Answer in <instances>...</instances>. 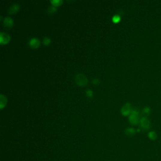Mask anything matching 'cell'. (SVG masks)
Segmentation results:
<instances>
[{"label": "cell", "instance_id": "17", "mask_svg": "<svg viewBox=\"0 0 161 161\" xmlns=\"http://www.w3.org/2000/svg\"><path fill=\"white\" fill-rule=\"evenodd\" d=\"M86 95L88 96H89V97H90V96H92L93 95V91H91V90H90V89H88L86 91Z\"/></svg>", "mask_w": 161, "mask_h": 161}, {"label": "cell", "instance_id": "9", "mask_svg": "<svg viewBox=\"0 0 161 161\" xmlns=\"http://www.w3.org/2000/svg\"><path fill=\"white\" fill-rule=\"evenodd\" d=\"M125 133L129 137H132L136 133V130H135L133 128H127L125 130Z\"/></svg>", "mask_w": 161, "mask_h": 161}, {"label": "cell", "instance_id": "7", "mask_svg": "<svg viewBox=\"0 0 161 161\" xmlns=\"http://www.w3.org/2000/svg\"><path fill=\"white\" fill-rule=\"evenodd\" d=\"M29 44H30V46L31 47L37 48V47H39L40 44V42L37 38H32L30 40Z\"/></svg>", "mask_w": 161, "mask_h": 161}, {"label": "cell", "instance_id": "16", "mask_svg": "<svg viewBox=\"0 0 161 161\" xmlns=\"http://www.w3.org/2000/svg\"><path fill=\"white\" fill-rule=\"evenodd\" d=\"M92 82L94 84V85H99V84H100V80L98 78H94V79H93L92 80Z\"/></svg>", "mask_w": 161, "mask_h": 161}, {"label": "cell", "instance_id": "14", "mask_svg": "<svg viewBox=\"0 0 161 161\" xmlns=\"http://www.w3.org/2000/svg\"><path fill=\"white\" fill-rule=\"evenodd\" d=\"M120 16L118 15H115L113 16L112 18V20L113 22L115 23H117L120 20Z\"/></svg>", "mask_w": 161, "mask_h": 161}, {"label": "cell", "instance_id": "6", "mask_svg": "<svg viewBox=\"0 0 161 161\" xmlns=\"http://www.w3.org/2000/svg\"><path fill=\"white\" fill-rule=\"evenodd\" d=\"M3 25L6 28H11L13 25V20L10 16H6L3 20Z\"/></svg>", "mask_w": 161, "mask_h": 161}, {"label": "cell", "instance_id": "12", "mask_svg": "<svg viewBox=\"0 0 161 161\" xmlns=\"http://www.w3.org/2000/svg\"><path fill=\"white\" fill-rule=\"evenodd\" d=\"M50 3L54 6H59L62 3V0H51Z\"/></svg>", "mask_w": 161, "mask_h": 161}, {"label": "cell", "instance_id": "11", "mask_svg": "<svg viewBox=\"0 0 161 161\" xmlns=\"http://www.w3.org/2000/svg\"><path fill=\"white\" fill-rule=\"evenodd\" d=\"M148 136H149L150 139H151L152 140H156L157 139V134H156V133L155 132H150L149 133V135H148Z\"/></svg>", "mask_w": 161, "mask_h": 161}, {"label": "cell", "instance_id": "5", "mask_svg": "<svg viewBox=\"0 0 161 161\" xmlns=\"http://www.w3.org/2000/svg\"><path fill=\"white\" fill-rule=\"evenodd\" d=\"M10 40V36L8 34L5 33V32L1 31L0 33V43L2 44H5L7 43Z\"/></svg>", "mask_w": 161, "mask_h": 161}, {"label": "cell", "instance_id": "2", "mask_svg": "<svg viewBox=\"0 0 161 161\" xmlns=\"http://www.w3.org/2000/svg\"><path fill=\"white\" fill-rule=\"evenodd\" d=\"M139 112L137 109H132L129 116V121L132 125H137L139 123Z\"/></svg>", "mask_w": 161, "mask_h": 161}, {"label": "cell", "instance_id": "18", "mask_svg": "<svg viewBox=\"0 0 161 161\" xmlns=\"http://www.w3.org/2000/svg\"><path fill=\"white\" fill-rule=\"evenodd\" d=\"M150 111H151V109H150V108L149 107H145L144 109V113H145L149 114V113H150Z\"/></svg>", "mask_w": 161, "mask_h": 161}, {"label": "cell", "instance_id": "1", "mask_svg": "<svg viewBox=\"0 0 161 161\" xmlns=\"http://www.w3.org/2000/svg\"><path fill=\"white\" fill-rule=\"evenodd\" d=\"M75 81L78 85L81 86H86L88 82V79L87 78V77L86 76V75L84 74H81V73L76 75Z\"/></svg>", "mask_w": 161, "mask_h": 161}, {"label": "cell", "instance_id": "8", "mask_svg": "<svg viewBox=\"0 0 161 161\" xmlns=\"http://www.w3.org/2000/svg\"><path fill=\"white\" fill-rule=\"evenodd\" d=\"M19 8H20V5H19V4L17 3L13 4L11 6H10V8H8V13L10 14L15 13H16L18 11Z\"/></svg>", "mask_w": 161, "mask_h": 161}, {"label": "cell", "instance_id": "15", "mask_svg": "<svg viewBox=\"0 0 161 161\" xmlns=\"http://www.w3.org/2000/svg\"><path fill=\"white\" fill-rule=\"evenodd\" d=\"M43 43H44L45 45H46V46H47V45H49V44L50 43L51 40H50V38H49V37H44V38H43Z\"/></svg>", "mask_w": 161, "mask_h": 161}, {"label": "cell", "instance_id": "3", "mask_svg": "<svg viewBox=\"0 0 161 161\" xmlns=\"http://www.w3.org/2000/svg\"><path fill=\"white\" fill-rule=\"evenodd\" d=\"M140 124L141 127L144 130L149 129L151 127V122L147 117H142L140 120Z\"/></svg>", "mask_w": 161, "mask_h": 161}, {"label": "cell", "instance_id": "13", "mask_svg": "<svg viewBox=\"0 0 161 161\" xmlns=\"http://www.w3.org/2000/svg\"><path fill=\"white\" fill-rule=\"evenodd\" d=\"M56 11H57V8H56L55 6H49L48 10H47L48 13H50V14L54 13H55Z\"/></svg>", "mask_w": 161, "mask_h": 161}, {"label": "cell", "instance_id": "10", "mask_svg": "<svg viewBox=\"0 0 161 161\" xmlns=\"http://www.w3.org/2000/svg\"><path fill=\"white\" fill-rule=\"evenodd\" d=\"M6 102H7V99L3 94L0 95V108L1 109L6 105Z\"/></svg>", "mask_w": 161, "mask_h": 161}, {"label": "cell", "instance_id": "4", "mask_svg": "<svg viewBox=\"0 0 161 161\" xmlns=\"http://www.w3.org/2000/svg\"><path fill=\"white\" fill-rule=\"evenodd\" d=\"M131 111H132L131 105L130 103H125L123 106H122L121 109V112L122 115H125V116L130 114Z\"/></svg>", "mask_w": 161, "mask_h": 161}]
</instances>
